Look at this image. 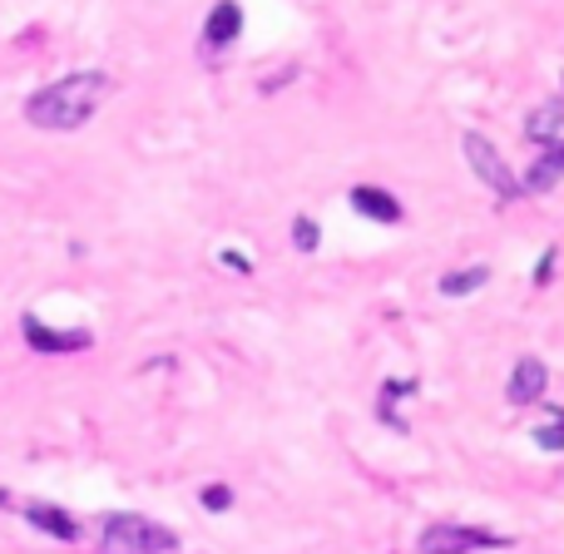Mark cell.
Masks as SVG:
<instances>
[{
    "label": "cell",
    "mask_w": 564,
    "mask_h": 554,
    "mask_svg": "<svg viewBox=\"0 0 564 554\" xmlns=\"http://www.w3.org/2000/svg\"><path fill=\"white\" fill-rule=\"evenodd\" d=\"M109 95H115V79L105 69H79V75L50 79L45 89H35L25 99V119L45 134H69V129H85Z\"/></svg>",
    "instance_id": "cell-1"
},
{
    "label": "cell",
    "mask_w": 564,
    "mask_h": 554,
    "mask_svg": "<svg viewBox=\"0 0 564 554\" xmlns=\"http://www.w3.org/2000/svg\"><path fill=\"white\" fill-rule=\"evenodd\" d=\"M99 554H178V535L139 510H109L99 525Z\"/></svg>",
    "instance_id": "cell-2"
},
{
    "label": "cell",
    "mask_w": 564,
    "mask_h": 554,
    "mask_svg": "<svg viewBox=\"0 0 564 554\" xmlns=\"http://www.w3.org/2000/svg\"><path fill=\"white\" fill-rule=\"evenodd\" d=\"M460 154H466V164H470V174L480 178V184L490 188V194L500 198V204H516V198H525V184H520L516 174H510V164L500 159V149L490 144L480 129H466L460 134Z\"/></svg>",
    "instance_id": "cell-3"
},
{
    "label": "cell",
    "mask_w": 564,
    "mask_h": 554,
    "mask_svg": "<svg viewBox=\"0 0 564 554\" xmlns=\"http://www.w3.org/2000/svg\"><path fill=\"white\" fill-rule=\"evenodd\" d=\"M516 540L496 535V530L480 525H460V520H436V525L421 530L416 554H480V550H510Z\"/></svg>",
    "instance_id": "cell-4"
},
{
    "label": "cell",
    "mask_w": 564,
    "mask_h": 554,
    "mask_svg": "<svg viewBox=\"0 0 564 554\" xmlns=\"http://www.w3.org/2000/svg\"><path fill=\"white\" fill-rule=\"evenodd\" d=\"M20 332H25V341H30V351L35 357H65V351H89L95 347V332H59V327H50L40 312H25L20 317Z\"/></svg>",
    "instance_id": "cell-5"
},
{
    "label": "cell",
    "mask_w": 564,
    "mask_h": 554,
    "mask_svg": "<svg viewBox=\"0 0 564 554\" xmlns=\"http://www.w3.org/2000/svg\"><path fill=\"white\" fill-rule=\"evenodd\" d=\"M243 35V0H214L204 20V55H224Z\"/></svg>",
    "instance_id": "cell-6"
},
{
    "label": "cell",
    "mask_w": 564,
    "mask_h": 554,
    "mask_svg": "<svg viewBox=\"0 0 564 554\" xmlns=\"http://www.w3.org/2000/svg\"><path fill=\"white\" fill-rule=\"evenodd\" d=\"M545 391H550V367L540 357H520L506 381L510 406H535V401H545Z\"/></svg>",
    "instance_id": "cell-7"
},
{
    "label": "cell",
    "mask_w": 564,
    "mask_h": 554,
    "mask_svg": "<svg viewBox=\"0 0 564 554\" xmlns=\"http://www.w3.org/2000/svg\"><path fill=\"white\" fill-rule=\"evenodd\" d=\"M421 391V381L416 377H391V381H381V391H377V421L381 426H391L397 436H406V416H401V401L406 397H416Z\"/></svg>",
    "instance_id": "cell-8"
},
{
    "label": "cell",
    "mask_w": 564,
    "mask_h": 554,
    "mask_svg": "<svg viewBox=\"0 0 564 554\" xmlns=\"http://www.w3.org/2000/svg\"><path fill=\"white\" fill-rule=\"evenodd\" d=\"M20 520L35 525V530H45L50 540H65V545H75L79 540V520L65 515L59 506H45V500H25V506H20Z\"/></svg>",
    "instance_id": "cell-9"
},
{
    "label": "cell",
    "mask_w": 564,
    "mask_h": 554,
    "mask_svg": "<svg viewBox=\"0 0 564 554\" xmlns=\"http://www.w3.org/2000/svg\"><path fill=\"white\" fill-rule=\"evenodd\" d=\"M520 184H525V198H540V194H550L555 184H564V139L540 149V159H530V169H525Z\"/></svg>",
    "instance_id": "cell-10"
},
{
    "label": "cell",
    "mask_w": 564,
    "mask_h": 554,
    "mask_svg": "<svg viewBox=\"0 0 564 554\" xmlns=\"http://www.w3.org/2000/svg\"><path fill=\"white\" fill-rule=\"evenodd\" d=\"M347 204L357 208L361 218H371V224H401V204H397V194H387V188H371V184H357L347 194Z\"/></svg>",
    "instance_id": "cell-11"
},
{
    "label": "cell",
    "mask_w": 564,
    "mask_h": 554,
    "mask_svg": "<svg viewBox=\"0 0 564 554\" xmlns=\"http://www.w3.org/2000/svg\"><path fill=\"white\" fill-rule=\"evenodd\" d=\"M525 139L530 144H560L564 139V99H550V105H540L535 115L525 119Z\"/></svg>",
    "instance_id": "cell-12"
},
{
    "label": "cell",
    "mask_w": 564,
    "mask_h": 554,
    "mask_svg": "<svg viewBox=\"0 0 564 554\" xmlns=\"http://www.w3.org/2000/svg\"><path fill=\"white\" fill-rule=\"evenodd\" d=\"M490 282V268L486 263H470V268H456V273H446L436 282L441 297H470V292H480Z\"/></svg>",
    "instance_id": "cell-13"
},
{
    "label": "cell",
    "mask_w": 564,
    "mask_h": 554,
    "mask_svg": "<svg viewBox=\"0 0 564 554\" xmlns=\"http://www.w3.org/2000/svg\"><path fill=\"white\" fill-rule=\"evenodd\" d=\"M545 411H550V421L535 426V446L550 450V456H560L564 450V406H545Z\"/></svg>",
    "instance_id": "cell-14"
},
{
    "label": "cell",
    "mask_w": 564,
    "mask_h": 554,
    "mask_svg": "<svg viewBox=\"0 0 564 554\" xmlns=\"http://www.w3.org/2000/svg\"><path fill=\"white\" fill-rule=\"evenodd\" d=\"M292 248H297V253H317L322 248V228L312 224V218H292Z\"/></svg>",
    "instance_id": "cell-15"
},
{
    "label": "cell",
    "mask_w": 564,
    "mask_h": 554,
    "mask_svg": "<svg viewBox=\"0 0 564 554\" xmlns=\"http://www.w3.org/2000/svg\"><path fill=\"white\" fill-rule=\"evenodd\" d=\"M555 258H560V248H545V253H540V263H535V287H550V282H555Z\"/></svg>",
    "instance_id": "cell-16"
},
{
    "label": "cell",
    "mask_w": 564,
    "mask_h": 554,
    "mask_svg": "<svg viewBox=\"0 0 564 554\" xmlns=\"http://www.w3.org/2000/svg\"><path fill=\"white\" fill-rule=\"evenodd\" d=\"M234 506V490L228 486H204V510H228Z\"/></svg>",
    "instance_id": "cell-17"
},
{
    "label": "cell",
    "mask_w": 564,
    "mask_h": 554,
    "mask_svg": "<svg viewBox=\"0 0 564 554\" xmlns=\"http://www.w3.org/2000/svg\"><path fill=\"white\" fill-rule=\"evenodd\" d=\"M218 263L234 268V273H243V278H253V263H248L243 253H234V248H224V253H218Z\"/></svg>",
    "instance_id": "cell-18"
},
{
    "label": "cell",
    "mask_w": 564,
    "mask_h": 554,
    "mask_svg": "<svg viewBox=\"0 0 564 554\" xmlns=\"http://www.w3.org/2000/svg\"><path fill=\"white\" fill-rule=\"evenodd\" d=\"M560 85H564V75H560Z\"/></svg>",
    "instance_id": "cell-19"
}]
</instances>
